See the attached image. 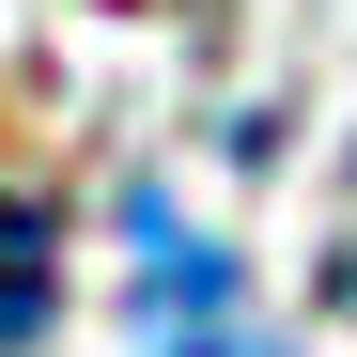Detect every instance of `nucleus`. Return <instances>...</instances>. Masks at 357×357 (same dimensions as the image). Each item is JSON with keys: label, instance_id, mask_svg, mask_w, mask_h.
<instances>
[{"label": "nucleus", "instance_id": "obj_1", "mask_svg": "<svg viewBox=\"0 0 357 357\" xmlns=\"http://www.w3.org/2000/svg\"><path fill=\"white\" fill-rule=\"evenodd\" d=\"M140 342L155 357H249V280H233V249H202L187 218L140 202Z\"/></svg>", "mask_w": 357, "mask_h": 357}, {"label": "nucleus", "instance_id": "obj_2", "mask_svg": "<svg viewBox=\"0 0 357 357\" xmlns=\"http://www.w3.org/2000/svg\"><path fill=\"white\" fill-rule=\"evenodd\" d=\"M47 295H63V280H47V218H0V357L47 326Z\"/></svg>", "mask_w": 357, "mask_h": 357}]
</instances>
